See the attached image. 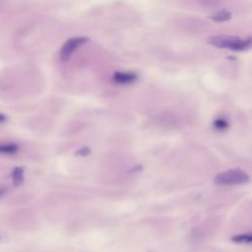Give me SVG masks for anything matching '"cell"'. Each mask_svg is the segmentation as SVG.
<instances>
[{"mask_svg": "<svg viewBox=\"0 0 252 252\" xmlns=\"http://www.w3.org/2000/svg\"><path fill=\"white\" fill-rule=\"evenodd\" d=\"M90 153H91V150L89 148H87V147H83L79 151H77V155L78 156H82V157L88 156Z\"/></svg>", "mask_w": 252, "mask_h": 252, "instance_id": "30bf717a", "label": "cell"}, {"mask_svg": "<svg viewBox=\"0 0 252 252\" xmlns=\"http://www.w3.org/2000/svg\"><path fill=\"white\" fill-rule=\"evenodd\" d=\"M232 240L236 243H250L252 241V236L250 234H242L234 236Z\"/></svg>", "mask_w": 252, "mask_h": 252, "instance_id": "9c48e42d", "label": "cell"}, {"mask_svg": "<svg viewBox=\"0 0 252 252\" xmlns=\"http://www.w3.org/2000/svg\"><path fill=\"white\" fill-rule=\"evenodd\" d=\"M138 76L133 72H115L112 76L113 82L119 85H130L137 81Z\"/></svg>", "mask_w": 252, "mask_h": 252, "instance_id": "277c9868", "label": "cell"}, {"mask_svg": "<svg viewBox=\"0 0 252 252\" xmlns=\"http://www.w3.org/2000/svg\"><path fill=\"white\" fill-rule=\"evenodd\" d=\"M4 241H6V236L1 230H0V242H4Z\"/></svg>", "mask_w": 252, "mask_h": 252, "instance_id": "7c38bea8", "label": "cell"}, {"mask_svg": "<svg viewBox=\"0 0 252 252\" xmlns=\"http://www.w3.org/2000/svg\"><path fill=\"white\" fill-rule=\"evenodd\" d=\"M7 121V116L3 113H0V124H3Z\"/></svg>", "mask_w": 252, "mask_h": 252, "instance_id": "8fae6325", "label": "cell"}, {"mask_svg": "<svg viewBox=\"0 0 252 252\" xmlns=\"http://www.w3.org/2000/svg\"><path fill=\"white\" fill-rule=\"evenodd\" d=\"M5 192H6V190L5 189H3V188H0V198H1L4 194H5Z\"/></svg>", "mask_w": 252, "mask_h": 252, "instance_id": "4fadbf2b", "label": "cell"}, {"mask_svg": "<svg viewBox=\"0 0 252 252\" xmlns=\"http://www.w3.org/2000/svg\"><path fill=\"white\" fill-rule=\"evenodd\" d=\"M214 182L219 186L243 185L249 182V175L241 170H229L216 175Z\"/></svg>", "mask_w": 252, "mask_h": 252, "instance_id": "7a4b0ae2", "label": "cell"}, {"mask_svg": "<svg viewBox=\"0 0 252 252\" xmlns=\"http://www.w3.org/2000/svg\"><path fill=\"white\" fill-rule=\"evenodd\" d=\"M213 126L218 131H225L229 128V122L224 118H218L214 121Z\"/></svg>", "mask_w": 252, "mask_h": 252, "instance_id": "ba28073f", "label": "cell"}, {"mask_svg": "<svg viewBox=\"0 0 252 252\" xmlns=\"http://www.w3.org/2000/svg\"><path fill=\"white\" fill-rule=\"evenodd\" d=\"M19 151V145L16 143L8 142V143H0V154L1 155H15Z\"/></svg>", "mask_w": 252, "mask_h": 252, "instance_id": "5b68a950", "label": "cell"}, {"mask_svg": "<svg viewBox=\"0 0 252 252\" xmlns=\"http://www.w3.org/2000/svg\"><path fill=\"white\" fill-rule=\"evenodd\" d=\"M211 19L215 22H218V23L227 22V21L232 19V13L229 12V11H226V10L219 11V12L211 15Z\"/></svg>", "mask_w": 252, "mask_h": 252, "instance_id": "52a82bcc", "label": "cell"}, {"mask_svg": "<svg viewBox=\"0 0 252 252\" xmlns=\"http://www.w3.org/2000/svg\"><path fill=\"white\" fill-rule=\"evenodd\" d=\"M208 43L219 48H226L234 51H244L251 47L252 40L240 39L233 36H214L208 40Z\"/></svg>", "mask_w": 252, "mask_h": 252, "instance_id": "6da1fadb", "label": "cell"}, {"mask_svg": "<svg viewBox=\"0 0 252 252\" xmlns=\"http://www.w3.org/2000/svg\"><path fill=\"white\" fill-rule=\"evenodd\" d=\"M24 173H25V170L22 167H16L12 170L11 177H12L13 184L15 186H20V185L23 184L24 178H25Z\"/></svg>", "mask_w": 252, "mask_h": 252, "instance_id": "8992f818", "label": "cell"}, {"mask_svg": "<svg viewBox=\"0 0 252 252\" xmlns=\"http://www.w3.org/2000/svg\"><path fill=\"white\" fill-rule=\"evenodd\" d=\"M89 41L88 38L84 37H75L67 40L64 45H63L60 48V58L63 61L68 60L72 54L84 44H86Z\"/></svg>", "mask_w": 252, "mask_h": 252, "instance_id": "3957f363", "label": "cell"}]
</instances>
